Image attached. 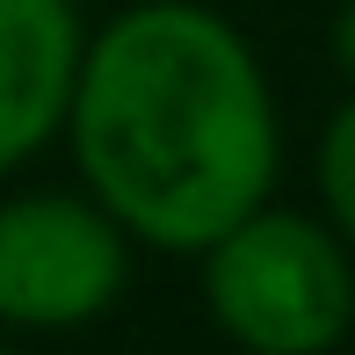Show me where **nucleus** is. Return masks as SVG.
<instances>
[{
	"instance_id": "f257e3e1",
	"label": "nucleus",
	"mask_w": 355,
	"mask_h": 355,
	"mask_svg": "<svg viewBox=\"0 0 355 355\" xmlns=\"http://www.w3.org/2000/svg\"><path fill=\"white\" fill-rule=\"evenodd\" d=\"M58 145L138 247L189 254L276 196L283 109L261 51L203 0H131L87 29Z\"/></svg>"
},
{
	"instance_id": "f03ea898",
	"label": "nucleus",
	"mask_w": 355,
	"mask_h": 355,
	"mask_svg": "<svg viewBox=\"0 0 355 355\" xmlns=\"http://www.w3.org/2000/svg\"><path fill=\"white\" fill-rule=\"evenodd\" d=\"M203 312L239 355H334L355 327V247L327 211L254 203L196 254Z\"/></svg>"
},
{
	"instance_id": "7ed1b4c3",
	"label": "nucleus",
	"mask_w": 355,
	"mask_h": 355,
	"mask_svg": "<svg viewBox=\"0 0 355 355\" xmlns=\"http://www.w3.org/2000/svg\"><path fill=\"white\" fill-rule=\"evenodd\" d=\"M138 239L87 189H15L0 196V327L80 334L116 312Z\"/></svg>"
},
{
	"instance_id": "20e7f679",
	"label": "nucleus",
	"mask_w": 355,
	"mask_h": 355,
	"mask_svg": "<svg viewBox=\"0 0 355 355\" xmlns=\"http://www.w3.org/2000/svg\"><path fill=\"white\" fill-rule=\"evenodd\" d=\"M80 44V0H0V182L58 145Z\"/></svg>"
},
{
	"instance_id": "39448f33",
	"label": "nucleus",
	"mask_w": 355,
	"mask_h": 355,
	"mask_svg": "<svg viewBox=\"0 0 355 355\" xmlns=\"http://www.w3.org/2000/svg\"><path fill=\"white\" fill-rule=\"evenodd\" d=\"M312 167H319V211H327V225L355 247V94L327 116Z\"/></svg>"
},
{
	"instance_id": "423d86ee",
	"label": "nucleus",
	"mask_w": 355,
	"mask_h": 355,
	"mask_svg": "<svg viewBox=\"0 0 355 355\" xmlns=\"http://www.w3.org/2000/svg\"><path fill=\"white\" fill-rule=\"evenodd\" d=\"M334 66L355 80V0H341V8H334Z\"/></svg>"
},
{
	"instance_id": "0eeeda50",
	"label": "nucleus",
	"mask_w": 355,
	"mask_h": 355,
	"mask_svg": "<svg viewBox=\"0 0 355 355\" xmlns=\"http://www.w3.org/2000/svg\"><path fill=\"white\" fill-rule=\"evenodd\" d=\"M0 355H22V348H15V341H0Z\"/></svg>"
}]
</instances>
